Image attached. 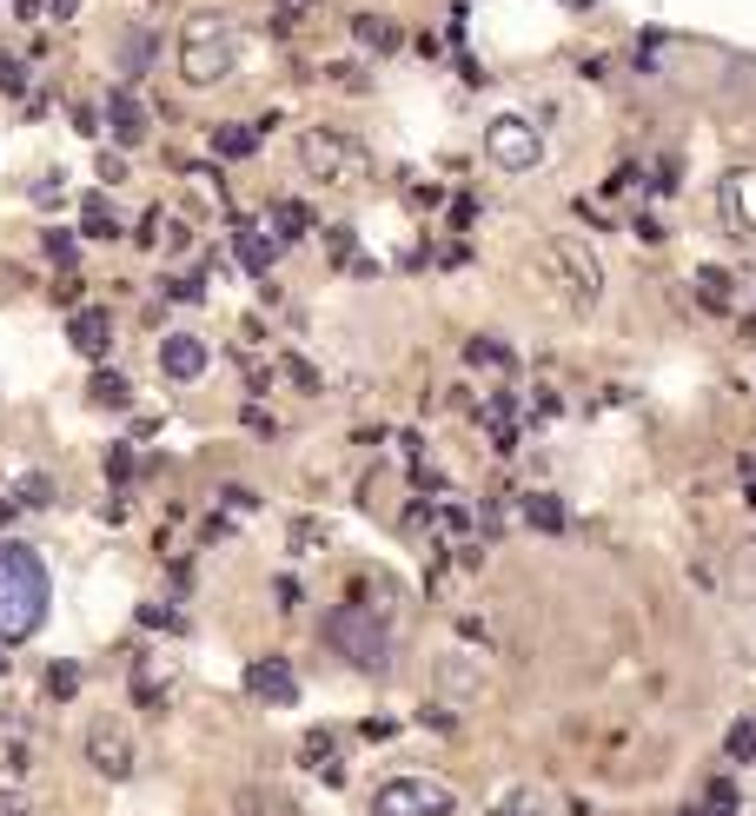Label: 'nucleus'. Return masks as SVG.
Returning a JSON list of instances; mask_svg holds the SVG:
<instances>
[{
    "label": "nucleus",
    "mask_w": 756,
    "mask_h": 816,
    "mask_svg": "<svg viewBox=\"0 0 756 816\" xmlns=\"http://www.w3.org/2000/svg\"><path fill=\"white\" fill-rule=\"evenodd\" d=\"M485 432H491L498 445H518V419H511V399H491V405H485Z\"/></svg>",
    "instance_id": "nucleus-19"
},
{
    "label": "nucleus",
    "mask_w": 756,
    "mask_h": 816,
    "mask_svg": "<svg viewBox=\"0 0 756 816\" xmlns=\"http://www.w3.org/2000/svg\"><path fill=\"white\" fill-rule=\"evenodd\" d=\"M246 691H252L259 704H272V711L299 704V684H292V664H286V658H259V664L246 671Z\"/></svg>",
    "instance_id": "nucleus-10"
},
{
    "label": "nucleus",
    "mask_w": 756,
    "mask_h": 816,
    "mask_svg": "<svg viewBox=\"0 0 756 816\" xmlns=\"http://www.w3.org/2000/svg\"><path fill=\"white\" fill-rule=\"evenodd\" d=\"M239 66V33L226 13H193L179 33V80L186 86H219Z\"/></svg>",
    "instance_id": "nucleus-2"
},
{
    "label": "nucleus",
    "mask_w": 756,
    "mask_h": 816,
    "mask_svg": "<svg viewBox=\"0 0 756 816\" xmlns=\"http://www.w3.org/2000/svg\"><path fill=\"white\" fill-rule=\"evenodd\" d=\"M73 7H80V0H53V13H60V20H66V13H73Z\"/></svg>",
    "instance_id": "nucleus-35"
},
{
    "label": "nucleus",
    "mask_w": 756,
    "mask_h": 816,
    "mask_svg": "<svg viewBox=\"0 0 756 816\" xmlns=\"http://www.w3.org/2000/svg\"><path fill=\"white\" fill-rule=\"evenodd\" d=\"M485 159L498 173H531V166H545V133L525 113H491L485 120Z\"/></svg>",
    "instance_id": "nucleus-7"
},
{
    "label": "nucleus",
    "mask_w": 756,
    "mask_h": 816,
    "mask_svg": "<svg viewBox=\"0 0 756 816\" xmlns=\"http://www.w3.org/2000/svg\"><path fill=\"white\" fill-rule=\"evenodd\" d=\"M46 624V565L40 551L0 538V644H20Z\"/></svg>",
    "instance_id": "nucleus-1"
},
{
    "label": "nucleus",
    "mask_w": 756,
    "mask_h": 816,
    "mask_svg": "<svg viewBox=\"0 0 756 816\" xmlns=\"http://www.w3.org/2000/svg\"><path fill=\"white\" fill-rule=\"evenodd\" d=\"M525 525H538V531H565V505L558 498H525Z\"/></svg>",
    "instance_id": "nucleus-20"
},
{
    "label": "nucleus",
    "mask_w": 756,
    "mask_h": 816,
    "mask_svg": "<svg viewBox=\"0 0 756 816\" xmlns=\"http://www.w3.org/2000/svg\"><path fill=\"white\" fill-rule=\"evenodd\" d=\"M40 691H46L53 704H66V698H80V664H73V658H60V664H46V678H40Z\"/></svg>",
    "instance_id": "nucleus-16"
},
{
    "label": "nucleus",
    "mask_w": 756,
    "mask_h": 816,
    "mask_svg": "<svg viewBox=\"0 0 756 816\" xmlns=\"http://www.w3.org/2000/svg\"><path fill=\"white\" fill-rule=\"evenodd\" d=\"M106 126H113V140H120V146H139V133H146L139 100H133V93H106Z\"/></svg>",
    "instance_id": "nucleus-12"
},
{
    "label": "nucleus",
    "mask_w": 756,
    "mask_h": 816,
    "mask_svg": "<svg viewBox=\"0 0 756 816\" xmlns=\"http://www.w3.org/2000/svg\"><path fill=\"white\" fill-rule=\"evenodd\" d=\"M93 399L100 405H126V379L120 372H93Z\"/></svg>",
    "instance_id": "nucleus-25"
},
{
    "label": "nucleus",
    "mask_w": 756,
    "mask_h": 816,
    "mask_svg": "<svg viewBox=\"0 0 756 816\" xmlns=\"http://www.w3.org/2000/svg\"><path fill=\"white\" fill-rule=\"evenodd\" d=\"M0 816H33V804H27V791H13V784H0Z\"/></svg>",
    "instance_id": "nucleus-29"
},
{
    "label": "nucleus",
    "mask_w": 756,
    "mask_h": 816,
    "mask_svg": "<svg viewBox=\"0 0 756 816\" xmlns=\"http://www.w3.org/2000/svg\"><path fill=\"white\" fill-rule=\"evenodd\" d=\"M7 498H20V505H53V478L27 472V478H13V492H7Z\"/></svg>",
    "instance_id": "nucleus-22"
},
{
    "label": "nucleus",
    "mask_w": 756,
    "mask_h": 816,
    "mask_svg": "<svg viewBox=\"0 0 756 816\" xmlns=\"http://www.w3.org/2000/svg\"><path fill=\"white\" fill-rule=\"evenodd\" d=\"M319 638H325V651H339V658L359 664V671H392V631H385V618H372V611H359V605L332 611Z\"/></svg>",
    "instance_id": "nucleus-5"
},
{
    "label": "nucleus",
    "mask_w": 756,
    "mask_h": 816,
    "mask_svg": "<svg viewBox=\"0 0 756 816\" xmlns=\"http://www.w3.org/2000/svg\"><path fill=\"white\" fill-rule=\"evenodd\" d=\"M292 545H299V551H312V545H325V531H312V525H292Z\"/></svg>",
    "instance_id": "nucleus-32"
},
{
    "label": "nucleus",
    "mask_w": 756,
    "mask_h": 816,
    "mask_svg": "<svg viewBox=\"0 0 756 816\" xmlns=\"http://www.w3.org/2000/svg\"><path fill=\"white\" fill-rule=\"evenodd\" d=\"M206 365H213L206 339H193V332H166V339H159V372H166L173 385H193V379H206Z\"/></svg>",
    "instance_id": "nucleus-9"
},
{
    "label": "nucleus",
    "mask_w": 756,
    "mask_h": 816,
    "mask_svg": "<svg viewBox=\"0 0 756 816\" xmlns=\"http://www.w3.org/2000/svg\"><path fill=\"white\" fill-rule=\"evenodd\" d=\"M232 246H239V266H246V272H266V266L279 259V239H272V233H259V226H239V239H232Z\"/></svg>",
    "instance_id": "nucleus-14"
},
{
    "label": "nucleus",
    "mask_w": 756,
    "mask_h": 816,
    "mask_svg": "<svg viewBox=\"0 0 756 816\" xmlns=\"http://www.w3.org/2000/svg\"><path fill=\"white\" fill-rule=\"evenodd\" d=\"M66 339H73L86 359H106V345H113V319H106V306H80V312H73V326H66Z\"/></svg>",
    "instance_id": "nucleus-11"
},
{
    "label": "nucleus",
    "mask_w": 756,
    "mask_h": 816,
    "mask_svg": "<svg viewBox=\"0 0 756 816\" xmlns=\"http://www.w3.org/2000/svg\"><path fill=\"white\" fill-rule=\"evenodd\" d=\"M80 757H86L93 777L126 784V777H133V731H126L120 717H93V724L80 731Z\"/></svg>",
    "instance_id": "nucleus-8"
},
{
    "label": "nucleus",
    "mask_w": 756,
    "mask_h": 816,
    "mask_svg": "<svg viewBox=\"0 0 756 816\" xmlns=\"http://www.w3.org/2000/svg\"><path fill=\"white\" fill-rule=\"evenodd\" d=\"M80 226H86V233L100 239V233H120V213H113L106 199H86V219H80Z\"/></svg>",
    "instance_id": "nucleus-24"
},
{
    "label": "nucleus",
    "mask_w": 756,
    "mask_h": 816,
    "mask_svg": "<svg viewBox=\"0 0 756 816\" xmlns=\"http://www.w3.org/2000/svg\"><path fill=\"white\" fill-rule=\"evenodd\" d=\"M684 816H737V784H724V777H717V784H711V797H704V804H691Z\"/></svg>",
    "instance_id": "nucleus-21"
},
{
    "label": "nucleus",
    "mask_w": 756,
    "mask_h": 816,
    "mask_svg": "<svg viewBox=\"0 0 756 816\" xmlns=\"http://www.w3.org/2000/svg\"><path fill=\"white\" fill-rule=\"evenodd\" d=\"M352 33H359V47H372V53H392V47H398V27H392L385 13H359Z\"/></svg>",
    "instance_id": "nucleus-15"
},
{
    "label": "nucleus",
    "mask_w": 756,
    "mask_h": 816,
    "mask_svg": "<svg viewBox=\"0 0 756 816\" xmlns=\"http://www.w3.org/2000/svg\"><path fill=\"white\" fill-rule=\"evenodd\" d=\"M40 252H46L53 266H73V239H66V233H46V246H40Z\"/></svg>",
    "instance_id": "nucleus-30"
},
{
    "label": "nucleus",
    "mask_w": 756,
    "mask_h": 816,
    "mask_svg": "<svg viewBox=\"0 0 756 816\" xmlns=\"http://www.w3.org/2000/svg\"><path fill=\"white\" fill-rule=\"evenodd\" d=\"M305 226H312V213L299 199H272V239H299Z\"/></svg>",
    "instance_id": "nucleus-18"
},
{
    "label": "nucleus",
    "mask_w": 756,
    "mask_h": 816,
    "mask_svg": "<svg viewBox=\"0 0 756 816\" xmlns=\"http://www.w3.org/2000/svg\"><path fill=\"white\" fill-rule=\"evenodd\" d=\"M20 80H27V73H20V60H0V86H13V93H20Z\"/></svg>",
    "instance_id": "nucleus-33"
},
{
    "label": "nucleus",
    "mask_w": 756,
    "mask_h": 816,
    "mask_svg": "<svg viewBox=\"0 0 756 816\" xmlns=\"http://www.w3.org/2000/svg\"><path fill=\"white\" fill-rule=\"evenodd\" d=\"M485 816H551V810H545L525 784H511V791H498V797H491V810H485Z\"/></svg>",
    "instance_id": "nucleus-17"
},
{
    "label": "nucleus",
    "mask_w": 756,
    "mask_h": 816,
    "mask_svg": "<svg viewBox=\"0 0 756 816\" xmlns=\"http://www.w3.org/2000/svg\"><path fill=\"white\" fill-rule=\"evenodd\" d=\"M299 757H305V764H312V771H319V764H325V771H332V777H339V764H332V737H325V731H319V737H305V751H299Z\"/></svg>",
    "instance_id": "nucleus-26"
},
{
    "label": "nucleus",
    "mask_w": 756,
    "mask_h": 816,
    "mask_svg": "<svg viewBox=\"0 0 756 816\" xmlns=\"http://www.w3.org/2000/svg\"><path fill=\"white\" fill-rule=\"evenodd\" d=\"M319 0H272V13H279V27H299L305 13H312Z\"/></svg>",
    "instance_id": "nucleus-28"
},
{
    "label": "nucleus",
    "mask_w": 756,
    "mask_h": 816,
    "mask_svg": "<svg viewBox=\"0 0 756 816\" xmlns=\"http://www.w3.org/2000/svg\"><path fill=\"white\" fill-rule=\"evenodd\" d=\"M545 272H551V286H558V299L571 312H598V299H604V259H598L591 239H578V233L545 239Z\"/></svg>",
    "instance_id": "nucleus-3"
},
{
    "label": "nucleus",
    "mask_w": 756,
    "mask_h": 816,
    "mask_svg": "<svg viewBox=\"0 0 756 816\" xmlns=\"http://www.w3.org/2000/svg\"><path fill=\"white\" fill-rule=\"evenodd\" d=\"M146 60V33H126V47H120V66H139Z\"/></svg>",
    "instance_id": "nucleus-31"
},
{
    "label": "nucleus",
    "mask_w": 756,
    "mask_h": 816,
    "mask_svg": "<svg viewBox=\"0 0 756 816\" xmlns=\"http://www.w3.org/2000/svg\"><path fill=\"white\" fill-rule=\"evenodd\" d=\"M299 166H305L319 186H359V179H372V146H359L352 133L312 126V133L299 140Z\"/></svg>",
    "instance_id": "nucleus-4"
},
{
    "label": "nucleus",
    "mask_w": 756,
    "mask_h": 816,
    "mask_svg": "<svg viewBox=\"0 0 756 816\" xmlns=\"http://www.w3.org/2000/svg\"><path fill=\"white\" fill-rule=\"evenodd\" d=\"M0 678H7V651H0Z\"/></svg>",
    "instance_id": "nucleus-36"
},
{
    "label": "nucleus",
    "mask_w": 756,
    "mask_h": 816,
    "mask_svg": "<svg viewBox=\"0 0 756 816\" xmlns=\"http://www.w3.org/2000/svg\"><path fill=\"white\" fill-rule=\"evenodd\" d=\"M731 757H756V717L731 724Z\"/></svg>",
    "instance_id": "nucleus-27"
},
{
    "label": "nucleus",
    "mask_w": 756,
    "mask_h": 816,
    "mask_svg": "<svg viewBox=\"0 0 756 816\" xmlns=\"http://www.w3.org/2000/svg\"><path fill=\"white\" fill-rule=\"evenodd\" d=\"M458 810V791L445 784V777H418V771H405V777H385L379 791H372V816H452Z\"/></svg>",
    "instance_id": "nucleus-6"
},
{
    "label": "nucleus",
    "mask_w": 756,
    "mask_h": 816,
    "mask_svg": "<svg viewBox=\"0 0 756 816\" xmlns=\"http://www.w3.org/2000/svg\"><path fill=\"white\" fill-rule=\"evenodd\" d=\"M697 292L711 299V312H724V299H731V279H724L717 266H697Z\"/></svg>",
    "instance_id": "nucleus-23"
},
{
    "label": "nucleus",
    "mask_w": 756,
    "mask_h": 816,
    "mask_svg": "<svg viewBox=\"0 0 756 816\" xmlns=\"http://www.w3.org/2000/svg\"><path fill=\"white\" fill-rule=\"evenodd\" d=\"M7 525H13V498L0 492V531H7Z\"/></svg>",
    "instance_id": "nucleus-34"
},
{
    "label": "nucleus",
    "mask_w": 756,
    "mask_h": 816,
    "mask_svg": "<svg viewBox=\"0 0 756 816\" xmlns=\"http://www.w3.org/2000/svg\"><path fill=\"white\" fill-rule=\"evenodd\" d=\"M266 140V126H213V153L219 159H252Z\"/></svg>",
    "instance_id": "nucleus-13"
}]
</instances>
